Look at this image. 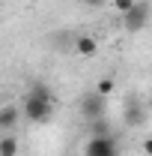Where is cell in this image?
<instances>
[{
	"mask_svg": "<svg viewBox=\"0 0 152 156\" xmlns=\"http://www.w3.org/2000/svg\"><path fill=\"white\" fill-rule=\"evenodd\" d=\"M21 114L27 117L30 123H45V120H51V114H54V93H51L42 81H36V84L27 90L24 102H21Z\"/></svg>",
	"mask_w": 152,
	"mask_h": 156,
	"instance_id": "cell-1",
	"label": "cell"
},
{
	"mask_svg": "<svg viewBox=\"0 0 152 156\" xmlns=\"http://www.w3.org/2000/svg\"><path fill=\"white\" fill-rule=\"evenodd\" d=\"M122 24H125L128 33H140V30H146V24H149V6H146L143 0H134V6L122 15Z\"/></svg>",
	"mask_w": 152,
	"mask_h": 156,
	"instance_id": "cell-2",
	"label": "cell"
},
{
	"mask_svg": "<svg viewBox=\"0 0 152 156\" xmlns=\"http://www.w3.org/2000/svg\"><path fill=\"white\" fill-rule=\"evenodd\" d=\"M84 156H119V144L111 132L107 135H93L84 147Z\"/></svg>",
	"mask_w": 152,
	"mask_h": 156,
	"instance_id": "cell-3",
	"label": "cell"
},
{
	"mask_svg": "<svg viewBox=\"0 0 152 156\" xmlns=\"http://www.w3.org/2000/svg\"><path fill=\"white\" fill-rule=\"evenodd\" d=\"M81 117H87V120H98V117H107V99L98 96V93H87V96H81Z\"/></svg>",
	"mask_w": 152,
	"mask_h": 156,
	"instance_id": "cell-4",
	"label": "cell"
},
{
	"mask_svg": "<svg viewBox=\"0 0 152 156\" xmlns=\"http://www.w3.org/2000/svg\"><path fill=\"white\" fill-rule=\"evenodd\" d=\"M21 120V108H15V105H0V129L3 132H9L12 126H18Z\"/></svg>",
	"mask_w": 152,
	"mask_h": 156,
	"instance_id": "cell-5",
	"label": "cell"
},
{
	"mask_svg": "<svg viewBox=\"0 0 152 156\" xmlns=\"http://www.w3.org/2000/svg\"><path fill=\"white\" fill-rule=\"evenodd\" d=\"M75 48H78V54H81V57H93L95 48H98V42H95L93 36H78Z\"/></svg>",
	"mask_w": 152,
	"mask_h": 156,
	"instance_id": "cell-6",
	"label": "cell"
},
{
	"mask_svg": "<svg viewBox=\"0 0 152 156\" xmlns=\"http://www.w3.org/2000/svg\"><path fill=\"white\" fill-rule=\"evenodd\" d=\"M15 153H18V141L12 135L0 138V156H15Z\"/></svg>",
	"mask_w": 152,
	"mask_h": 156,
	"instance_id": "cell-7",
	"label": "cell"
},
{
	"mask_svg": "<svg viewBox=\"0 0 152 156\" xmlns=\"http://www.w3.org/2000/svg\"><path fill=\"white\" fill-rule=\"evenodd\" d=\"M95 93H98V96H111V93H114V78H101V81H98V84H95Z\"/></svg>",
	"mask_w": 152,
	"mask_h": 156,
	"instance_id": "cell-8",
	"label": "cell"
},
{
	"mask_svg": "<svg viewBox=\"0 0 152 156\" xmlns=\"http://www.w3.org/2000/svg\"><path fill=\"white\" fill-rule=\"evenodd\" d=\"M90 129H93V135H107V132H111V129H107V117L90 120Z\"/></svg>",
	"mask_w": 152,
	"mask_h": 156,
	"instance_id": "cell-9",
	"label": "cell"
},
{
	"mask_svg": "<svg viewBox=\"0 0 152 156\" xmlns=\"http://www.w3.org/2000/svg\"><path fill=\"white\" fill-rule=\"evenodd\" d=\"M131 6H134V0H114V9L119 12V15H125Z\"/></svg>",
	"mask_w": 152,
	"mask_h": 156,
	"instance_id": "cell-10",
	"label": "cell"
},
{
	"mask_svg": "<svg viewBox=\"0 0 152 156\" xmlns=\"http://www.w3.org/2000/svg\"><path fill=\"white\" fill-rule=\"evenodd\" d=\"M107 0H84V6H90V9H98V6H104Z\"/></svg>",
	"mask_w": 152,
	"mask_h": 156,
	"instance_id": "cell-11",
	"label": "cell"
}]
</instances>
